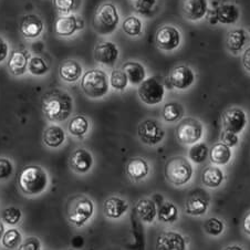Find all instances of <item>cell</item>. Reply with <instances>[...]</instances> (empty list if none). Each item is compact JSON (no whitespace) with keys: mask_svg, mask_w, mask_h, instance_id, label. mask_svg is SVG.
Wrapping results in <instances>:
<instances>
[{"mask_svg":"<svg viewBox=\"0 0 250 250\" xmlns=\"http://www.w3.org/2000/svg\"><path fill=\"white\" fill-rule=\"evenodd\" d=\"M164 175L169 184L181 187L187 185L191 181L194 168L188 158L184 156H174L166 162Z\"/></svg>","mask_w":250,"mask_h":250,"instance_id":"cell-6","label":"cell"},{"mask_svg":"<svg viewBox=\"0 0 250 250\" xmlns=\"http://www.w3.org/2000/svg\"><path fill=\"white\" fill-rule=\"evenodd\" d=\"M243 230L246 235L250 236V211L245 215L243 219Z\"/></svg>","mask_w":250,"mask_h":250,"instance_id":"cell-48","label":"cell"},{"mask_svg":"<svg viewBox=\"0 0 250 250\" xmlns=\"http://www.w3.org/2000/svg\"><path fill=\"white\" fill-rule=\"evenodd\" d=\"M90 128V120L83 114H77L71 116L69 119L68 125H66V130H68L69 135L77 140L84 139V137L89 134Z\"/></svg>","mask_w":250,"mask_h":250,"instance_id":"cell-25","label":"cell"},{"mask_svg":"<svg viewBox=\"0 0 250 250\" xmlns=\"http://www.w3.org/2000/svg\"><path fill=\"white\" fill-rule=\"evenodd\" d=\"M209 157V147L204 142H198L194 145H190L188 149V160L191 163L201 165L205 163Z\"/></svg>","mask_w":250,"mask_h":250,"instance_id":"cell-37","label":"cell"},{"mask_svg":"<svg viewBox=\"0 0 250 250\" xmlns=\"http://www.w3.org/2000/svg\"><path fill=\"white\" fill-rule=\"evenodd\" d=\"M223 250H245V249L239 245H229L227 247H225Z\"/></svg>","mask_w":250,"mask_h":250,"instance_id":"cell-50","label":"cell"},{"mask_svg":"<svg viewBox=\"0 0 250 250\" xmlns=\"http://www.w3.org/2000/svg\"><path fill=\"white\" fill-rule=\"evenodd\" d=\"M183 15L189 21H199L207 15L208 0H184L183 1Z\"/></svg>","mask_w":250,"mask_h":250,"instance_id":"cell-22","label":"cell"},{"mask_svg":"<svg viewBox=\"0 0 250 250\" xmlns=\"http://www.w3.org/2000/svg\"><path fill=\"white\" fill-rule=\"evenodd\" d=\"M122 69L127 76L130 84L133 86H139L147 78L146 68L140 61L128 60L124 62Z\"/></svg>","mask_w":250,"mask_h":250,"instance_id":"cell-26","label":"cell"},{"mask_svg":"<svg viewBox=\"0 0 250 250\" xmlns=\"http://www.w3.org/2000/svg\"><path fill=\"white\" fill-rule=\"evenodd\" d=\"M84 68L80 61L74 58L64 60L59 66V78L66 84H74L81 80Z\"/></svg>","mask_w":250,"mask_h":250,"instance_id":"cell-18","label":"cell"},{"mask_svg":"<svg viewBox=\"0 0 250 250\" xmlns=\"http://www.w3.org/2000/svg\"><path fill=\"white\" fill-rule=\"evenodd\" d=\"M80 87L89 99H103L109 94L111 89L109 74L102 68L86 70L80 80Z\"/></svg>","mask_w":250,"mask_h":250,"instance_id":"cell-3","label":"cell"},{"mask_svg":"<svg viewBox=\"0 0 250 250\" xmlns=\"http://www.w3.org/2000/svg\"><path fill=\"white\" fill-rule=\"evenodd\" d=\"M225 181V174L219 166H207L202 173V183L207 188H218Z\"/></svg>","mask_w":250,"mask_h":250,"instance_id":"cell-31","label":"cell"},{"mask_svg":"<svg viewBox=\"0 0 250 250\" xmlns=\"http://www.w3.org/2000/svg\"><path fill=\"white\" fill-rule=\"evenodd\" d=\"M22 210L19 207L8 206L1 211V220L3 224L9 225V226H16L22 219Z\"/></svg>","mask_w":250,"mask_h":250,"instance_id":"cell-41","label":"cell"},{"mask_svg":"<svg viewBox=\"0 0 250 250\" xmlns=\"http://www.w3.org/2000/svg\"><path fill=\"white\" fill-rule=\"evenodd\" d=\"M41 109L50 123L61 124L69 121L74 111V100L68 91L51 89L41 98Z\"/></svg>","mask_w":250,"mask_h":250,"instance_id":"cell-1","label":"cell"},{"mask_svg":"<svg viewBox=\"0 0 250 250\" xmlns=\"http://www.w3.org/2000/svg\"><path fill=\"white\" fill-rule=\"evenodd\" d=\"M51 71L49 62L39 55H31L28 62V73L33 78H44Z\"/></svg>","mask_w":250,"mask_h":250,"instance_id":"cell-32","label":"cell"},{"mask_svg":"<svg viewBox=\"0 0 250 250\" xmlns=\"http://www.w3.org/2000/svg\"><path fill=\"white\" fill-rule=\"evenodd\" d=\"M68 250H74V249H68Z\"/></svg>","mask_w":250,"mask_h":250,"instance_id":"cell-53","label":"cell"},{"mask_svg":"<svg viewBox=\"0 0 250 250\" xmlns=\"http://www.w3.org/2000/svg\"><path fill=\"white\" fill-rule=\"evenodd\" d=\"M135 212L142 223L151 225L157 218L156 203L149 197H143L135 204Z\"/></svg>","mask_w":250,"mask_h":250,"instance_id":"cell-24","label":"cell"},{"mask_svg":"<svg viewBox=\"0 0 250 250\" xmlns=\"http://www.w3.org/2000/svg\"><path fill=\"white\" fill-rule=\"evenodd\" d=\"M248 119L246 112L240 107H229L222 115V125L224 131L240 134L247 126Z\"/></svg>","mask_w":250,"mask_h":250,"instance_id":"cell-15","label":"cell"},{"mask_svg":"<svg viewBox=\"0 0 250 250\" xmlns=\"http://www.w3.org/2000/svg\"><path fill=\"white\" fill-rule=\"evenodd\" d=\"M42 249V244L41 240L36 236H29L24 240L21 241L17 250H41Z\"/></svg>","mask_w":250,"mask_h":250,"instance_id":"cell-44","label":"cell"},{"mask_svg":"<svg viewBox=\"0 0 250 250\" xmlns=\"http://www.w3.org/2000/svg\"><path fill=\"white\" fill-rule=\"evenodd\" d=\"M185 110L180 102L170 101L164 104L162 109V119L166 123H176L184 119Z\"/></svg>","mask_w":250,"mask_h":250,"instance_id":"cell-33","label":"cell"},{"mask_svg":"<svg viewBox=\"0 0 250 250\" xmlns=\"http://www.w3.org/2000/svg\"><path fill=\"white\" fill-rule=\"evenodd\" d=\"M70 168L76 174L84 175L91 172L94 166V156L89 149L78 147L71 153L69 160Z\"/></svg>","mask_w":250,"mask_h":250,"instance_id":"cell-17","label":"cell"},{"mask_svg":"<svg viewBox=\"0 0 250 250\" xmlns=\"http://www.w3.org/2000/svg\"><path fill=\"white\" fill-rule=\"evenodd\" d=\"M166 87L157 77H147L137 86V95L142 103L148 106H155L164 101Z\"/></svg>","mask_w":250,"mask_h":250,"instance_id":"cell-8","label":"cell"},{"mask_svg":"<svg viewBox=\"0 0 250 250\" xmlns=\"http://www.w3.org/2000/svg\"><path fill=\"white\" fill-rule=\"evenodd\" d=\"M248 36L247 31L243 28H236L229 30L226 37L227 49L231 53H239L244 49L246 42H247Z\"/></svg>","mask_w":250,"mask_h":250,"instance_id":"cell-29","label":"cell"},{"mask_svg":"<svg viewBox=\"0 0 250 250\" xmlns=\"http://www.w3.org/2000/svg\"><path fill=\"white\" fill-rule=\"evenodd\" d=\"M241 62H243V66L246 71L250 72V47L245 50L243 53V59H241Z\"/></svg>","mask_w":250,"mask_h":250,"instance_id":"cell-47","label":"cell"},{"mask_svg":"<svg viewBox=\"0 0 250 250\" xmlns=\"http://www.w3.org/2000/svg\"><path fill=\"white\" fill-rule=\"evenodd\" d=\"M156 250H187V240L181 232L168 230L157 237Z\"/></svg>","mask_w":250,"mask_h":250,"instance_id":"cell-19","label":"cell"},{"mask_svg":"<svg viewBox=\"0 0 250 250\" xmlns=\"http://www.w3.org/2000/svg\"><path fill=\"white\" fill-rule=\"evenodd\" d=\"M68 139L66 132L60 124L50 123L44 128L42 134V142L44 146L51 149H58L63 146Z\"/></svg>","mask_w":250,"mask_h":250,"instance_id":"cell-20","label":"cell"},{"mask_svg":"<svg viewBox=\"0 0 250 250\" xmlns=\"http://www.w3.org/2000/svg\"><path fill=\"white\" fill-rule=\"evenodd\" d=\"M206 17H207V21L209 22L210 24H212V26H214V24H216V23H218V22H217V18H216L215 9H214V10H209V9H208Z\"/></svg>","mask_w":250,"mask_h":250,"instance_id":"cell-49","label":"cell"},{"mask_svg":"<svg viewBox=\"0 0 250 250\" xmlns=\"http://www.w3.org/2000/svg\"><path fill=\"white\" fill-rule=\"evenodd\" d=\"M85 21L80 14L58 16L53 23V33L59 39H73L84 30Z\"/></svg>","mask_w":250,"mask_h":250,"instance_id":"cell-7","label":"cell"},{"mask_svg":"<svg viewBox=\"0 0 250 250\" xmlns=\"http://www.w3.org/2000/svg\"><path fill=\"white\" fill-rule=\"evenodd\" d=\"M155 43L162 51L173 52L182 43V32L173 24H163L155 33Z\"/></svg>","mask_w":250,"mask_h":250,"instance_id":"cell-12","label":"cell"},{"mask_svg":"<svg viewBox=\"0 0 250 250\" xmlns=\"http://www.w3.org/2000/svg\"><path fill=\"white\" fill-rule=\"evenodd\" d=\"M157 0H136L134 1V9L137 14L144 17H149L154 11Z\"/></svg>","mask_w":250,"mask_h":250,"instance_id":"cell-43","label":"cell"},{"mask_svg":"<svg viewBox=\"0 0 250 250\" xmlns=\"http://www.w3.org/2000/svg\"><path fill=\"white\" fill-rule=\"evenodd\" d=\"M121 28H122L124 35L130 37V38H140L144 31L143 21L136 15H130L126 18H124Z\"/></svg>","mask_w":250,"mask_h":250,"instance_id":"cell-34","label":"cell"},{"mask_svg":"<svg viewBox=\"0 0 250 250\" xmlns=\"http://www.w3.org/2000/svg\"><path fill=\"white\" fill-rule=\"evenodd\" d=\"M6 229H5V224H3V222L1 219H0V240H1L3 234H5Z\"/></svg>","mask_w":250,"mask_h":250,"instance_id":"cell-51","label":"cell"},{"mask_svg":"<svg viewBox=\"0 0 250 250\" xmlns=\"http://www.w3.org/2000/svg\"><path fill=\"white\" fill-rule=\"evenodd\" d=\"M132 1H133V2H134V1H136V0H132Z\"/></svg>","mask_w":250,"mask_h":250,"instance_id":"cell-52","label":"cell"},{"mask_svg":"<svg viewBox=\"0 0 250 250\" xmlns=\"http://www.w3.org/2000/svg\"><path fill=\"white\" fill-rule=\"evenodd\" d=\"M195 73L191 68L184 64L174 66L169 72L167 80L165 81L164 85L168 84L169 89H175L178 91H184L195 83Z\"/></svg>","mask_w":250,"mask_h":250,"instance_id":"cell-14","label":"cell"},{"mask_svg":"<svg viewBox=\"0 0 250 250\" xmlns=\"http://www.w3.org/2000/svg\"><path fill=\"white\" fill-rule=\"evenodd\" d=\"M137 137L146 146H156L164 141L166 131L160 121L147 118L137 125Z\"/></svg>","mask_w":250,"mask_h":250,"instance_id":"cell-9","label":"cell"},{"mask_svg":"<svg viewBox=\"0 0 250 250\" xmlns=\"http://www.w3.org/2000/svg\"><path fill=\"white\" fill-rule=\"evenodd\" d=\"M95 205L92 199L85 195H76L66 203V219L71 226L81 228L92 219Z\"/></svg>","mask_w":250,"mask_h":250,"instance_id":"cell-4","label":"cell"},{"mask_svg":"<svg viewBox=\"0 0 250 250\" xmlns=\"http://www.w3.org/2000/svg\"><path fill=\"white\" fill-rule=\"evenodd\" d=\"M125 172L133 182H142L151 173V166L143 157H133L127 162Z\"/></svg>","mask_w":250,"mask_h":250,"instance_id":"cell-23","label":"cell"},{"mask_svg":"<svg viewBox=\"0 0 250 250\" xmlns=\"http://www.w3.org/2000/svg\"><path fill=\"white\" fill-rule=\"evenodd\" d=\"M15 164L10 158L0 157V182H6L14 175Z\"/></svg>","mask_w":250,"mask_h":250,"instance_id":"cell-42","label":"cell"},{"mask_svg":"<svg viewBox=\"0 0 250 250\" xmlns=\"http://www.w3.org/2000/svg\"><path fill=\"white\" fill-rule=\"evenodd\" d=\"M22 241V235L19 229L9 228L7 229L1 238V244L6 249H16Z\"/></svg>","mask_w":250,"mask_h":250,"instance_id":"cell-39","label":"cell"},{"mask_svg":"<svg viewBox=\"0 0 250 250\" xmlns=\"http://www.w3.org/2000/svg\"><path fill=\"white\" fill-rule=\"evenodd\" d=\"M217 22L220 24H234L238 21L240 10L234 3H222L215 9Z\"/></svg>","mask_w":250,"mask_h":250,"instance_id":"cell-27","label":"cell"},{"mask_svg":"<svg viewBox=\"0 0 250 250\" xmlns=\"http://www.w3.org/2000/svg\"><path fill=\"white\" fill-rule=\"evenodd\" d=\"M32 53L29 50L14 49L7 60V70L15 78L24 77L28 73V62Z\"/></svg>","mask_w":250,"mask_h":250,"instance_id":"cell-16","label":"cell"},{"mask_svg":"<svg viewBox=\"0 0 250 250\" xmlns=\"http://www.w3.org/2000/svg\"><path fill=\"white\" fill-rule=\"evenodd\" d=\"M209 202L199 195H191L185 203V212L193 217H201L208 211Z\"/></svg>","mask_w":250,"mask_h":250,"instance_id":"cell-30","label":"cell"},{"mask_svg":"<svg viewBox=\"0 0 250 250\" xmlns=\"http://www.w3.org/2000/svg\"><path fill=\"white\" fill-rule=\"evenodd\" d=\"M45 31V22L42 17L35 12L23 15L19 21V33L22 39L35 41L40 39Z\"/></svg>","mask_w":250,"mask_h":250,"instance_id":"cell-11","label":"cell"},{"mask_svg":"<svg viewBox=\"0 0 250 250\" xmlns=\"http://www.w3.org/2000/svg\"><path fill=\"white\" fill-rule=\"evenodd\" d=\"M120 48L111 40H103L97 43L93 49V59L104 68H114L120 59Z\"/></svg>","mask_w":250,"mask_h":250,"instance_id":"cell-13","label":"cell"},{"mask_svg":"<svg viewBox=\"0 0 250 250\" xmlns=\"http://www.w3.org/2000/svg\"><path fill=\"white\" fill-rule=\"evenodd\" d=\"M180 217V210L174 203L165 201L157 207L158 222L164 224H174Z\"/></svg>","mask_w":250,"mask_h":250,"instance_id":"cell-35","label":"cell"},{"mask_svg":"<svg viewBox=\"0 0 250 250\" xmlns=\"http://www.w3.org/2000/svg\"><path fill=\"white\" fill-rule=\"evenodd\" d=\"M226 226L222 219L218 217H210L205 220L204 223V231L208 236L219 237L224 234Z\"/></svg>","mask_w":250,"mask_h":250,"instance_id":"cell-40","label":"cell"},{"mask_svg":"<svg viewBox=\"0 0 250 250\" xmlns=\"http://www.w3.org/2000/svg\"><path fill=\"white\" fill-rule=\"evenodd\" d=\"M130 204L120 196H110L103 203V212L106 218L120 219L128 211Z\"/></svg>","mask_w":250,"mask_h":250,"instance_id":"cell-21","label":"cell"},{"mask_svg":"<svg viewBox=\"0 0 250 250\" xmlns=\"http://www.w3.org/2000/svg\"><path fill=\"white\" fill-rule=\"evenodd\" d=\"M109 80H110V86L111 89L118 92H124L130 85L128 82L127 76L125 74L123 69H113L109 74Z\"/></svg>","mask_w":250,"mask_h":250,"instance_id":"cell-38","label":"cell"},{"mask_svg":"<svg viewBox=\"0 0 250 250\" xmlns=\"http://www.w3.org/2000/svg\"><path fill=\"white\" fill-rule=\"evenodd\" d=\"M11 45L10 42L6 39L5 37L0 35V64L7 62L11 53Z\"/></svg>","mask_w":250,"mask_h":250,"instance_id":"cell-45","label":"cell"},{"mask_svg":"<svg viewBox=\"0 0 250 250\" xmlns=\"http://www.w3.org/2000/svg\"><path fill=\"white\" fill-rule=\"evenodd\" d=\"M204 136V125L195 118H185L176 126V139L183 145H194Z\"/></svg>","mask_w":250,"mask_h":250,"instance_id":"cell-10","label":"cell"},{"mask_svg":"<svg viewBox=\"0 0 250 250\" xmlns=\"http://www.w3.org/2000/svg\"><path fill=\"white\" fill-rule=\"evenodd\" d=\"M208 158L216 166H225L231 161L232 151L227 145L218 142L209 148V157Z\"/></svg>","mask_w":250,"mask_h":250,"instance_id":"cell-28","label":"cell"},{"mask_svg":"<svg viewBox=\"0 0 250 250\" xmlns=\"http://www.w3.org/2000/svg\"><path fill=\"white\" fill-rule=\"evenodd\" d=\"M17 184L20 191L26 196H39L48 189L50 177L42 166L36 164L26 165L19 173Z\"/></svg>","mask_w":250,"mask_h":250,"instance_id":"cell-2","label":"cell"},{"mask_svg":"<svg viewBox=\"0 0 250 250\" xmlns=\"http://www.w3.org/2000/svg\"><path fill=\"white\" fill-rule=\"evenodd\" d=\"M220 142L227 145L230 148L236 147L237 145L239 144V136L238 134H235V133L228 132V131H223L222 134H220Z\"/></svg>","mask_w":250,"mask_h":250,"instance_id":"cell-46","label":"cell"},{"mask_svg":"<svg viewBox=\"0 0 250 250\" xmlns=\"http://www.w3.org/2000/svg\"><path fill=\"white\" fill-rule=\"evenodd\" d=\"M120 22L121 17L118 7L115 3L107 1L98 7L92 20V27L98 35L109 37L116 31Z\"/></svg>","mask_w":250,"mask_h":250,"instance_id":"cell-5","label":"cell"},{"mask_svg":"<svg viewBox=\"0 0 250 250\" xmlns=\"http://www.w3.org/2000/svg\"><path fill=\"white\" fill-rule=\"evenodd\" d=\"M58 16L80 14L83 0H52Z\"/></svg>","mask_w":250,"mask_h":250,"instance_id":"cell-36","label":"cell"}]
</instances>
